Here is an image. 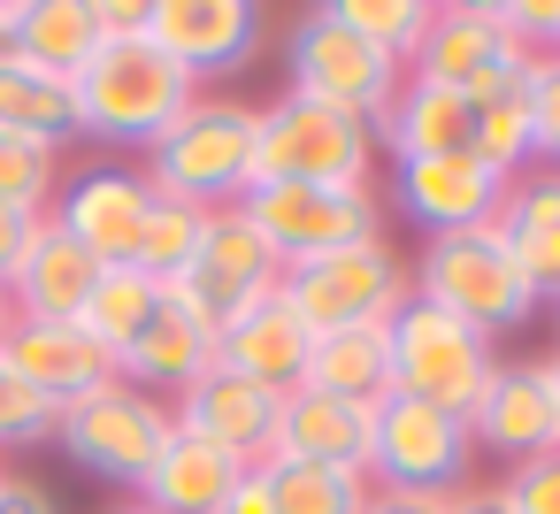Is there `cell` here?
I'll return each mask as SVG.
<instances>
[{"label": "cell", "mask_w": 560, "mask_h": 514, "mask_svg": "<svg viewBox=\"0 0 560 514\" xmlns=\"http://www.w3.org/2000/svg\"><path fill=\"white\" fill-rule=\"evenodd\" d=\"M70 85H78V124L101 147H154L200 101V85L147 39H101V55Z\"/></svg>", "instance_id": "obj_1"}, {"label": "cell", "mask_w": 560, "mask_h": 514, "mask_svg": "<svg viewBox=\"0 0 560 514\" xmlns=\"http://www.w3.org/2000/svg\"><path fill=\"white\" fill-rule=\"evenodd\" d=\"M254 147H261L254 108L231 93H200L147 147V185L170 200H192V208H238L254 192Z\"/></svg>", "instance_id": "obj_2"}, {"label": "cell", "mask_w": 560, "mask_h": 514, "mask_svg": "<svg viewBox=\"0 0 560 514\" xmlns=\"http://www.w3.org/2000/svg\"><path fill=\"white\" fill-rule=\"evenodd\" d=\"M407 277H415V300H430V307L476 323L483 338L522 330V323H537V307H545L537 284L522 277V261L506 254V238H499L491 223H476V231H445V238H422V254L407 261Z\"/></svg>", "instance_id": "obj_3"}, {"label": "cell", "mask_w": 560, "mask_h": 514, "mask_svg": "<svg viewBox=\"0 0 560 514\" xmlns=\"http://www.w3.org/2000/svg\"><path fill=\"white\" fill-rule=\"evenodd\" d=\"M254 185H369L376 170V124L323 108L307 93H277L269 108H254Z\"/></svg>", "instance_id": "obj_4"}, {"label": "cell", "mask_w": 560, "mask_h": 514, "mask_svg": "<svg viewBox=\"0 0 560 514\" xmlns=\"http://www.w3.org/2000/svg\"><path fill=\"white\" fill-rule=\"evenodd\" d=\"M170 437H177L170 399H154V392H139V384H124V376H108L101 392H85V399H70V407L55 414V445H62L85 476H101V483H116V491H139Z\"/></svg>", "instance_id": "obj_5"}, {"label": "cell", "mask_w": 560, "mask_h": 514, "mask_svg": "<svg viewBox=\"0 0 560 514\" xmlns=\"http://www.w3.org/2000/svg\"><path fill=\"white\" fill-rule=\"evenodd\" d=\"M491 369H499V338H483L476 323H460L430 300H407L392 315V392L445 407V414H468L483 399Z\"/></svg>", "instance_id": "obj_6"}, {"label": "cell", "mask_w": 560, "mask_h": 514, "mask_svg": "<svg viewBox=\"0 0 560 514\" xmlns=\"http://www.w3.org/2000/svg\"><path fill=\"white\" fill-rule=\"evenodd\" d=\"M399 78H407V70H399L392 55H376L338 9H307V16L284 32V93H307V101L346 108V116H361V124H376V116L392 108Z\"/></svg>", "instance_id": "obj_7"}, {"label": "cell", "mask_w": 560, "mask_h": 514, "mask_svg": "<svg viewBox=\"0 0 560 514\" xmlns=\"http://www.w3.org/2000/svg\"><path fill=\"white\" fill-rule=\"evenodd\" d=\"M238 215L261 231V246L284 269L384 238V200L369 185H254L238 200Z\"/></svg>", "instance_id": "obj_8"}, {"label": "cell", "mask_w": 560, "mask_h": 514, "mask_svg": "<svg viewBox=\"0 0 560 514\" xmlns=\"http://www.w3.org/2000/svg\"><path fill=\"white\" fill-rule=\"evenodd\" d=\"M284 300L323 338V330L392 323L415 300V277H407V254H392V238H369V246H346V254H323V261L284 269Z\"/></svg>", "instance_id": "obj_9"}, {"label": "cell", "mask_w": 560, "mask_h": 514, "mask_svg": "<svg viewBox=\"0 0 560 514\" xmlns=\"http://www.w3.org/2000/svg\"><path fill=\"white\" fill-rule=\"evenodd\" d=\"M162 292H177V300L223 338L238 315H254L261 300L284 292V261L261 246V231H254L238 208H208V231H200L192 261H185L177 284H162Z\"/></svg>", "instance_id": "obj_10"}, {"label": "cell", "mask_w": 560, "mask_h": 514, "mask_svg": "<svg viewBox=\"0 0 560 514\" xmlns=\"http://www.w3.org/2000/svg\"><path fill=\"white\" fill-rule=\"evenodd\" d=\"M476 468V437H468V414H445V407H422L407 392H384L376 399V453H369V483L384 491H430V499H453Z\"/></svg>", "instance_id": "obj_11"}, {"label": "cell", "mask_w": 560, "mask_h": 514, "mask_svg": "<svg viewBox=\"0 0 560 514\" xmlns=\"http://www.w3.org/2000/svg\"><path fill=\"white\" fill-rule=\"evenodd\" d=\"M147 208H154L147 170H131V162H85V170H70V177L55 185L47 223H55L70 246H85L101 269H116V261H131Z\"/></svg>", "instance_id": "obj_12"}, {"label": "cell", "mask_w": 560, "mask_h": 514, "mask_svg": "<svg viewBox=\"0 0 560 514\" xmlns=\"http://www.w3.org/2000/svg\"><path fill=\"white\" fill-rule=\"evenodd\" d=\"M147 47H162L192 85H208V78H238L246 62H261L269 24L254 0H154Z\"/></svg>", "instance_id": "obj_13"}, {"label": "cell", "mask_w": 560, "mask_h": 514, "mask_svg": "<svg viewBox=\"0 0 560 514\" xmlns=\"http://www.w3.org/2000/svg\"><path fill=\"white\" fill-rule=\"evenodd\" d=\"M170 414H177V430L223 445L238 468H269V460H277V414H284V392H269V384H254V376L208 361V369L170 399Z\"/></svg>", "instance_id": "obj_14"}, {"label": "cell", "mask_w": 560, "mask_h": 514, "mask_svg": "<svg viewBox=\"0 0 560 514\" xmlns=\"http://www.w3.org/2000/svg\"><path fill=\"white\" fill-rule=\"evenodd\" d=\"M514 55L522 47L499 24V0H453V9H430V32H422V55L407 62V78H430V85L476 101Z\"/></svg>", "instance_id": "obj_15"}, {"label": "cell", "mask_w": 560, "mask_h": 514, "mask_svg": "<svg viewBox=\"0 0 560 514\" xmlns=\"http://www.w3.org/2000/svg\"><path fill=\"white\" fill-rule=\"evenodd\" d=\"M468 437L483 453H499L506 468L537 460L560 445V422H552V384H545V361H499L483 399L468 407Z\"/></svg>", "instance_id": "obj_16"}, {"label": "cell", "mask_w": 560, "mask_h": 514, "mask_svg": "<svg viewBox=\"0 0 560 514\" xmlns=\"http://www.w3.org/2000/svg\"><path fill=\"white\" fill-rule=\"evenodd\" d=\"M506 177L483 154H430V162H399V215L422 223V238L445 231H476L499 215Z\"/></svg>", "instance_id": "obj_17"}, {"label": "cell", "mask_w": 560, "mask_h": 514, "mask_svg": "<svg viewBox=\"0 0 560 514\" xmlns=\"http://www.w3.org/2000/svg\"><path fill=\"white\" fill-rule=\"evenodd\" d=\"M369 453H376V407L369 399H338V392H284V414H277V460H323V468H353L369 476Z\"/></svg>", "instance_id": "obj_18"}, {"label": "cell", "mask_w": 560, "mask_h": 514, "mask_svg": "<svg viewBox=\"0 0 560 514\" xmlns=\"http://www.w3.org/2000/svg\"><path fill=\"white\" fill-rule=\"evenodd\" d=\"M0 361H9L32 392H47L55 407H70V399H85V392H101V384L116 376V353H108V346H93L78 323H32V315H16V323H9V338H0Z\"/></svg>", "instance_id": "obj_19"}, {"label": "cell", "mask_w": 560, "mask_h": 514, "mask_svg": "<svg viewBox=\"0 0 560 514\" xmlns=\"http://www.w3.org/2000/svg\"><path fill=\"white\" fill-rule=\"evenodd\" d=\"M208 361H215V330H208L177 292H162L154 315H147V323L131 330V346L116 353V376L139 384V392H154V399H177Z\"/></svg>", "instance_id": "obj_20"}, {"label": "cell", "mask_w": 560, "mask_h": 514, "mask_svg": "<svg viewBox=\"0 0 560 514\" xmlns=\"http://www.w3.org/2000/svg\"><path fill=\"white\" fill-rule=\"evenodd\" d=\"M476 108L468 93H445L430 78H399L392 108L376 116V154L392 162H430V154H476Z\"/></svg>", "instance_id": "obj_21"}, {"label": "cell", "mask_w": 560, "mask_h": 514, "mask_svg": "<svg viewBox=\"0 0 560 514\" xmlns=\"http://www.w3.org/2000/svg\"><path fill=\"white\" fill-rule=\"evenodd\" d=\"M491 231L506 238V254L522 261V277L537 284V300H560V170H522L499 192Z\"/></svg>", "instance_id": "obj_22"}, {"label": "cell", "mask_w": 560, "mask_h": 514, "mask_svg": "<svg viewBox=\"0 0 560 514\" xmlns=\"http://www.w3.org/2000/svg\"><path fill=\"white\" fill-rule=\"evenodd\" d=\"M307 353H315V330L292 315L284 292L261 300L254 315H238V323L215 338V361L238 369V376H254V384H269V392H300V384H307Z\"/></svg>", "instance_id": "obj_23"}, {"label": "cell", "mask_w": 560, "mask_h": 514, "mask_svg": "<svg viewBox=\"0 0 560 514\" xmlns=\"http://www.w3.org/2000/svg\"><path fill=\"white\" fill-rule=\"evenodd\" d=\"M93 284H101V261H93L85 246H70V238L47 223V231L32 238L24 269L9 277V307L32 315V323H78L85 300H93Z\"/></svg>", "instance_id": "obj_24"}, {"label": "cell", "mask_w": 560, "mask_h": 514, "mask_svg": "<svg viewBox=\"0 0 560 514\" xmlns=\"http://www.w3.org/2000/svg\"><path fill=\"white\" fill-rule=\"evenodd\" d=\"M0 131L62 154L70 139H85V124H78V85L55 78V70H39V62H24V55H0Z\"/></svg>", "instance_id": "obj_25"}, {"label": "cell", "mask_w": 560, "mask_h": 514, "mask_svg": "<svg viewBox=\"0 0 560 514\" xmlns=\"http://www.w3.org/2000/svg\"><path fill=\"white\" fill-rule=\"evenodd\" d=\"M529 85H537V55H514L468 108H476V154L499 170V177H522L537 170V116H529Z\"/></svg>", "instance_id": "obj_26"}, {"label": "cell", "mask_w": 560, "mask_h": 514, "mask_svg": "<svg viewBox=\"0 0 560 514\" xmlns=\"http://www.w3.org/2000/svg\"><path fill=\"white\" fill-rule=\"evenodd\" d=\"M238 476H246V468H238L223 445H208V437L177 430V437L162 445V460L147 468L139 499H147V506H162V514H215V506L238 491Z\"/></svg>", "instance_id": "obj_27"}, {"label": "cell", "mask_w": 560, "mask_h": 514, "mask_svg": "<svg viewBox=\"0 0 560 514\" xmlns=\"http://www.w3.org/2000/svg\"><path fill=\"white\" fill-rule=\"evenodd\" d=\"M101 9L93 0H16L9 16V55L55 70V78H78L93 55H101Z\"/></svg>", "instance_id": "obj_28"}, {"label": "cell", "mask_w": 560, "mask_h": 514, "mask_svg": "<svg viewBox=\"0 0 560 514\" xmlns=\"http://www.w3.org/2000/svg\"><path fill=\"white\" fill-rule=\"evenodd\" d=\"M307 384L338 392V399H384L392 392V323H361V330H323L307 353Z\"/></svg>", "instance_id": "obj_29"}, {"label": "cell", "mask_w": 560, "mask_h": 514, "mask_svg": "<svg viewBox=\"0 0 560 514\" xmlns=\"http://www.w3.org/2000/svg\"><path fill=\"white\" fill-rule=\"evenodd\" d=\"M269 506L277 514H361L369 506V476L353 468H323V460H269Z\"/></svg>", "instance_id": "obj_30"}, {"label": "cell", "mask_w": 560, "mask_h": 514, "mask_svg": "<svg viewBox=\"0 0 560 514\" xmlns=\"http://www.w3.org/2000/svg\"><path fill=\"white\" fill-rule=\"evenodd\" d=\"M154 300H162V284H154V277H139L131 261H116V269H101V284H93V300H85L78 330H85L93 346L124 353V346H131V330L154 315Z\"/></svg>", "instance_id": "obj_31"}, {"label": "cell", "mask_w": 560, "mask_h": 514, "mask_svg": "<svg viewBox=\"0 0 560 514\" xmlns=\"http://www.w3.org/2000/svg\"><path fill=\"white\" fill-rule=\"evenodd\" d=\"M200 231H208V208L154 192V208H147V223H139V246H131V269L154 277V284H177V269H185L192 246H200Z\"/></svg>", "instance_id": "obj_32"}, {"label": "cell", "mask_w": 560, "mask_h": 514, "mask_svg": "<svg viewBox=\"0 0 560 514\" xmlns=\"http://www.w3.org/2000/svg\"><path fill=\"white\" fill-rule=\"evenodd\" d=\"M338 16L376 47V55H392L399 70L422 55V32H430V0H338Z\"/></svg>", "instance_id": "obj_33"}, {"label": "cell", "mask_w": 560, "mask_h": 514, "mask_svg": "<svg viewBox=\"0 0 560 514\" xmlns=\"http://www.w3.org/2000/svg\"><path fill=\"white\" fill-rule=\"evenodd\" d=\"M55 399L32 392L9 361H0V453H24V445H55Z\"/></svg>", "instance_id": "obj_34"}, {"label": "cell", "mask_w": 560, "mask_h": 514, "mask_svg": "<svg viewBox=\"0 0 560 514\" xmlns=\"http://www.w3.org/2000/svg\"><path fill=\"white\" fill-rule=\"evenodd\" d=\"M55 185H62V162H55L47 147L0 131V200H9V208H39V215H47Z\"/></svg>", "instance_id": "obj_35"}, {"label": "cell", "mask_w": 560, "mask_h": 514, "mask_svg": "<svg viewBox=\"0 0 560 514\" xmlns=\"http://www.w3.org/2000/svg\"><path fill=\"white\" fill-rule=\"evenodd\" d=\"M499 491H506L514 514H560V445L537 453V460H522V468H506Z\"/></svg>", "instance_id": "obj_36"}, {"label": "cell", "mask_w": 560, "mask_h": 514, "mask_svg": "<svg viewBox=\"0 0 560 514\" xmlns=\"http://www.w3.org/2000/svg\"><path fill=\"white\" fill-rule=\"evenodd\" d=\"M499 24L522 55H552L560 39V0H499Z\"/></svg>", "instance_id": "obj_37"}, {"label": "cell", "mask_w": 560, "mask_h": 514, "mask_svg": "<svg viewBox=\"0 0 560 514\" xmlns=\"http://www.w3.org/2000/svg\"><path fill=\"white\" fill-rule=\"evenodd\" d=\"M529 116H537V162H545V170H560V62H552V55H537Z\"/></svg>", "instance_id": "obj_38"}, {"label": "cell", "mask_w": 560, "mask_h": 514, "mask_svg": "<svg viewBox=\"0 0 560 514\" xmlns=\"http://www.w3.org/2000/svg\"><path fill=\"white\" fill-rule=\"evenodd\" d=\"M39 231H47L39 208H9V200H0V292H9V277L24 269V254H32Z\"/></svg>", "instance_id": "obj_39"}, {"label": "cell", "mask_w": 560, "mask_h": 514, "mask_svg": "<svg viewBox=\"0 0 560 514\" xmlns=\"http://www.w3.org/2000/svg\"><path fill=\"white\" fill-rule=\"evenodd\" d=\"M0 514H62V499H55L39 476H16V468H9V483H0Z\"/></svg>", "instance_id": "obj_40"}, {"label": "cell", "mask_w": 560, "mask_h": 514, "mask_svg": "<svg viewBox=\"0 0 560 514\" xmlns=\"http://www.w3.org/2000/svg\"><path fill=\"white\" fill-rule=\"evenodd\" d=\"M361 514H445V499H430V491H369V506Z\"/></svg>", "instance_id": "obj_41"}, {"label": "cell", "mask_w": 560, "mask_h": 514, "mask_svg": "<svg viewBox=\"0 0 560 514\" xmlns=\"http://www.w3.org/2000/svg\"><path fill=\"white\" fill-rule=\"evenodd\" d=\"M215 514H277V506H269V476H261V468H246V476H238V491H231Z\"/></svg>", "instance_id": "obj_42"}, {"label": "cell", "mask_w": 560, "mask_h": 514, "mask_svg": "<svg viewBox=\"0 0 560 514\" xmlns=\"http://www.w3.org/2000/svg\"><path fill=\"white\" fill-rule=\"evenodd\" d=\"M445 514H514V506H506L499 483H460V491L445 499Z\"/></svg>", "instance_id": "obj_43"}, {"label": "cell", "mask_w": 560, "mask_h": 514, "mask_svg": "<svg viewBox=\"0 0 560 514\" xmlns=\"http://www.w3.org/2000/svg\"><path fill=\"white\" fill-rule=\"evenodd\" d=\"M545 384H552V422H560V353H545Z\"/></svg>", "instance_id": "obj_44"}, {"label": "cell", "mask_w": 560, "mask_h": 514, "mask_svg": "<svg viewBox=\"0 0 560 514\" xmlns=\"http://www.w3.org/2000/svg\"><path fill=\"white\" fill-rule=\"evenodd\" d=\"M101 514H162V506H147V499L131 491V499H116V506H101Z\"/></svg>", "instance_id": "obj_45"}, {"label": "cell", "mask_w": 560, "mask_h": 514, "mask_svg": "<svg viewBox=\"0 0 560 514\" xmlns=\"http://www.w3.org/2000/svg\"><path fill=\"white\" fill-rule=\"evenodd\" d=\"M9 16H16V0H0V55H9Z\"/></svg>", "instance_id": "obj_46"}, {"label": "cell", "mask_w": 560, "mask_h": 514, "mask_svg": "<svg viewBox=\"0 0 560 514\" xmlns=\"http://www.w3.org/2000/svg\"><path fill=\"white\" fill-rule=\"evenodd\" d=\"M9 323H16V307H9V292H0V338H9Z\"/></svg>", "instance_id": "obj_47"}, {"label": "cell", "mask_w": 560, "mask_h": 514, "mask_svg": "<svg viewBox=\"0 0 560 514\" xmlns=\"http://www.w3.org/2000/svg\"><path fill=\"white\" fill-rule=\"evenodd\" d=\"M552 62H560V39H552Z\"/></svg>", "instance_id": "obj_48"}, {"label": "cell", "mask_w": 560, "mask_h": 514, "mask_svg": "<svg viewBox=\"0 0 560 514\" xmlns=\"http://www.w3.org/2000/svg\"><path fill=\"white\" fill-rule=\"evenodd\" d=\"M0 483H9V468H0Z\"/></svg>", "instance_id": "obj_49"}, {"label": "cell", "mask_w": 560, "mask_h": 514, "mask_svg": "<svg viewBox=\"0 0 560 514\" xmlns=\"http://www.w3.org/2000/svg\"><path fill=\"white\" fill-rule=\"evenodd\" d=\"M552 307H560V300H552Z\"/></svg>", "instance_id": "obj_50"}]
</instances>
